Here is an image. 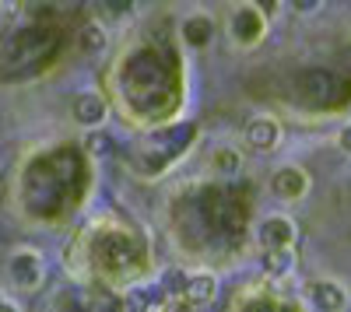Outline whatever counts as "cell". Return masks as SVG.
I'll list each match as a JSON object with an SVG mask.
<instances>
[{
  "label": "cell",
  "mask_w": 351,
  "mask_h": 312,
  "mask_svg": "<svg viewBox=\"0 0 351 312\" xmlns=\"http://www.w3.org/2000/svg\"><path fill=\"white\" fill-rule=\"evenodd\" d=\"M288 8L295 14H313V11L324 8V0H288Z\"/></svg>",
  "instance_id": "obj_14"
},
{
  "label": "cell",
  "mask_w": 351,
  "mask_h": 312,
  "mask_svg": "<svg viewBox=\"0 0 351 312\" xmlns=\"http://www.w3.org/2000/svg\"><path fill=\"white\" fill-rule=\"evenodd\" d=\"M271 193L278 196V200H285V204L302 200V196L309 193V172L302 165H281V168H274Z\"/></svg>",
  "instance_id": "obj_3"
},
{
  "label": "cell",
  "mask_w": 351,
  "mask_h": 312,
  "mask_svg": "<svg viewBox=\"0 0 351 312\" xmlns=\"http://www.w3.org/2000/svg\"><path fill=\"white\" fill-rule=\"evenodd\" d=\"M250 4H253L263 18H274V14H278V8H281V0H250Z\"/></svg>",
  "instance_id": "obj_15"
},
{
  "label": "cell",
  "mask_w": 351,
  "mask_h": 312,
  "mask_svg": "<svg viewBox=\"0 0 351 312\" xmlns=\"http://www.w3.org/2000/svg\"><path fill=\"white\" fill-rule=\"evenodd\" d=\"M211 39H215V18H211V14L197 11V14H190V18L183 21V42H186L190 49H208Z\"/></svg>",
  "instance_id": "obj_7"
},
{
  "label": "cell",
  "mask_w": 351,
  "mask_h": 312,
  "mask_svg": "<svg viewBox=\"0 0 351 312\" xmlns=\"http://www.w3.org/2000/svg\"><path fill=\"white\" fill-rule=\"evenodd\" d=\"M306 295H309V305H313L316 312H344V309H348V291H344V285H337V281H330V277L313 281Z\"/></svg>",
  "instance_id": "obj_4"
},
{
  "label": "cell",
  "mask_w": 351,
  "mask_h": 312,
  "mask_svg": "<svg viewBox=\"0 0 351 312\" xmlns=\"http://www.w3.org/2000/svg\"><path fill=\"white\" fill-rule=\"evenodd\" d=\"M337 148H341L344 155H351V123H344V127L337 130Z\"/></svg>",
  "instance_id": "obj_16"
},
{
  "label": "cell",
  "mask_w": 351,
  "mask_h": 312,
  "mask_svg": "<svg viewBox=\"0 0 351 312\" xmlns=\"http://www.w3.org/2000/svg\"><path fill=\"white\" fill-rule=\"evenodd\" d=\"M246 144L253 151H274L281 144V123L274 116H253L246 123Z\"/></svg>",
  "instance_id": "obj_6"
},
{
  "label": "cell",
  "mask_w": 351,
  "mask_h": 312,
  "mask_svg": "<svg viewBox=\"0 0 351 312\" xmlns=\"http://www.w3.org/2000/svg\"><path fill=\"white\" fill-rule=\"evenodd\" d=\"M299 239V229H295V221L285 218V214H271V218H263L256 224V242L263 246V252H271V249H291Z\"/></svg>",
  "instance_id": "obj_2"
},
{
  "label": "cell",
  "mask_w": 351,
  "mask_h": 312,
  "mask_svg": "<svg viewBox=\"0 0 351 312\" xmlns=\"http://www.w3.org/2000/svg\"><path fill=\"white\" fill-rule=\"evenodd\" d=\"M134 4L137 0H95V11L106 21H120V18H127L134 11Z\"/></svg>",
  "instance_id": "obj_11"
},
{
  "label": "cell",
  "mask_w": 351,
  "mask_h": 312,
  "mask_svg": "<svg viewBox=\"0 0 351 312\" xmlns=\"http://www.w3.org/2000/svg\"><path fill=\"white\" fill-rule=\"evenodd\" d=\"M263 270H267L271 277H288L291 270H295V252H291V249H271V252H263Z\"/></svg>",
  "instance_id": "obj_9"
},
{
  "label": "cell",
  "mask_w": 351,
  "mask_h": 312,
  "mask_svg": "<svg viewBox=\"0 0 351 312\" xmlns=\"http://www.w3.org/2000/svg\"><path fill=\"white\" fill-rule=\"evenodd\" d=\"M109 116V105L99 92H77L74 95V120L88 130H99Z\"/></svg>",
  "instance_id": "obj_5"
},
{
  "label": "cell",
  "mask_w": 351,
  "mask_h": 312,
  "mask_svg": "<svg viewBox=\"0 0 351 312\" xmlns=\"http://www.w3.org/2000/svg\"><path fill=\"white\" fill-rule=\"evenodd\" d=\"M77 46L84 49V53H102L106 46H109V36H106V28L99 25V21H88L81 32H77Z\"/></svg>",
  "instance_id": "obj_10"
},
{
  "label": "cell",
  "mask_w": 351,
  "mask_h": 312,
  "mask_svg": "<svg viewBox=\"0 0 351 312\" xmlns=\"http://www.w3.org/2000/svg\"><path fill=\"white\" fill-rule=\"evenodd\" d=\"M0 312H21L14 302H0Z\"/></svg>",
  "instance_id": "obj_17"
},
{
  "label": "cell",
  "mask_w": 351,
  "mask_h": 312,
  "mask_svg": "<svg viewBox=\"0 0 351 312\" xmlns=\"http://www.w3.org/2000/svg\"><path fill=\"white\" fill-rule=\"evenodd\" d=\"M215 168H218V172H225V176H236L239 168H243L239 151H232V148H218V151H215Z\"/></svg>",
  "instance_id": "obj_13"
},
{
  "label": "cell",
  "mask_w": 351,
  "mask_h": 312,
  "mask_svg": "<svg viewBox=\"0 0 351 312\" xmlns=\"http://www.w3.org/2000/svg\"><path fill=\"white\" fill-rule=\"evenodd\" d=\"M0 302H4V298H0Z\"/></svg>",
  "instance_id": "obj_18"
},
{
  "label": "cell",
  "mask_w": 351,
  "mask_h": 312,
  "mask_svg": "<svg viewBox=\"0 0 351 312\" xmlns=\"http://www.w3.org/2000/svg\"><path fill=\"white\" fill-rule=\"evenodd\" d=\"M186 302L197 309V305H211L215 295H218V277L215 274H193L186 277V288H183Z\"/></svg>",
  "instance_id": "obj_8"
},
{
  "label": "cell",
  "mask_w": 351,
  "mask_h": 312,
  "mask_svg": "<svg viewBox=\"0 0 351 312\" xmlns=\"http://www.w3.org/2000/svg\"><path fill=\"white\" fill-rule=\"evenodd\" d=\"M84 151L92 155V158H106V155L112 151L109 130H88V133H84Z\"/></svg>",
  "instance_id": "obj_12"
},
{
  "label": "cell",
  "mask_w": 351,
  "mask_h": 312,
  "mask_svg": "<svg viewBox=\"0 0 351 312\" xmlns=\"http://www.w3.org/2000/svg\"><path fill=\"white\" fill-rule=\"evenodd\" d=\"M8 274L18 288L25 291H32L43 285V277H46V260L39 257L36 249H14L11 252V260H8Z\"/></svg>",
  "instance_id": "obj_1"
}]
</instances>
